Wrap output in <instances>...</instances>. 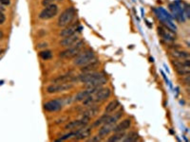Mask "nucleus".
<instances>
[{
    "label": "nucleus",
    "mask_w": 190,
    "mask_h": 142,
    "mask_svg": "<svg viewBox=\"0 0 190 142\" xmlns=\"http://www.w3.org/2000/svg\"><path fill=\"white\" fill-rule=\"evenodd\" d=\"M154 12L156 13V15H157V17L161 20V22L163 23V26L167 27L173 32H176L177 27L175 25V23L173 22V17L170 15L164 9L158 8L157 9H154Z\"/></svg>",
    "instance_id": "f257e3e1"
},
{
    "label": "nucleus",
    "mask_w": 190,
    "mask_h": 142,
    "mask_svg": "<svg viewBox=\"0 0 190 142\" xmlns=\"http://www.w3.org/2000/svg\"><path fill=\"white\" fill-rule=\"evenodd\" d=\"M83 46H84V41L81 40V39H78V40L72 44L71 46H70L67 48H66L65 50H63L59 53V57L63 59H71L74 58L77 54H79Z\"/></svg>",
    "instance_id": "f03ea898"
},
{
    "label": "nucleus",
    "mask_w": 190,
    "mask_h": 142,
    "mask_svg": "<svg viewBox=\"0 0 190 142\" xmlns=\"http://www.w3.org/2000/svg\"><path fill=\"white\" fill-rule=\"evenodd\" d=\"M75 14H76V11L73 7H70L66 9L65 11L60 14L59 17H58V21H57L58 27H61V28L67 27L69 24L72 22Z\"/></svg>",
    "instance_id": "7ed1b4c3"
},
{
    "label": "nucleus",
    "mask_w": 190,
    "mask_h": 142,
    "mask_svg": "<svg viewBox=\"0 0 190 142\" xmlns=\"http://www.w3.org/2000/svg\"><path fill=\"white\" fill-rule=\"evenodd\" d=\"M169 9L172 12V17L175 18L179 22H184V12H183V3L181 1H176L169 4Z\"/></svg>",
    "instance_id": "20e7f679"
},
{
    "label": "nucleus",
    "mask_w": 190,
    "mask_h": 142,
    "mask_svg": "<svg viewBox=\"0 0 190 142\" xmlns=\"http://www.w3.org/2000/svg\"><path fill=\"white\" fill-rule=\"evenodd\" d=\"M172 65L175 70L180 76H186L190 74V61L189 60H173Z\"/></svg>",
    "instance_id": "39448f33"
},
{
    "label": "nucleus",
    "mask_w": 190,
    "mask_h": 142,
    "mask_svg": "<svg viewBox=\"0 0 190 142\" xmlns=\"http://www.w3.org/2000/svg\"><path fill=\"white\" fill-rule=\"evenodd\" d=\"M94 57H95V54L92 50H84L74 57L73 65L77 66H82L86 65L87 63H89L91 59H93Z\"/></svg>",
    "instance_id": "423d86ee"
},
{
    "label": "nucleus",
    "mask_w": 190,
    "mask_h": 142,
    "mask_svg": "<svg viewBox=\"0 0 190 142\" xmlns=\"http://www.w3.org/2000/svg\"><path fill=\"white\" fill-rule=\"evenodd\" d=\"M73 82H60V84H51L47 87L48 94H56V93L69 91L73 88Z\"/></svg>",
    "instance_id": "0eeeda50"
},
{
    "label": "nucleus",
    "mask_w": 190,
    "mask_h": 142,
    "mask_svg": "<svg viewBox=\"0 0 190 142\" xmlns=\"http://www.w3.org/2000/svg\"><path fill=\"white\" fill-rule=\"evenodd\" d=\"M58 13V6L56 4H51L46 6L41 12L39 13V18L42 20H48V19L53 18Z\"/></svg>",
    "instance_id": "6e6552de"
},
{
    "label": "nucleus",
    "mask_w": 190,
    "mask_h": 142,
    "mask_svg": "<svg viewBox=\"0 0 190 142\" xmlns=\"http://www.w3.org/2000/svg\"><path fill=\"white\" fill-rule=\"evenodd\" d=\"M158 33L160 37L163 39L164 41L167 43H173L174 41H176V34L173 32L172 31H170L169 28H167L164 26H159L158 27Z\"/></svg>",
    "instance_id": "1a4fd4ad"
},
{
    "label": "nucleus",
    "mask_w": 190,
    "mask_h": 142,
    "mask_svg": "<svg viewBox=\"0 0 190 142\" xmlns=\"http://www.w3.org/2000/svg\"><path fill=\"white\" fill-rule=\"evenodd\" d=\"M82 28L79 26V23L78 22H74V23H70L69 24L67 27H65V28L61 31L60 32V37L65 38L67 36H70L72 34L76 33V31H81Z\"/></svg>",
    "instance_id": "9d476101"
},
{
    "label": "nucleus",
    "mask_w": 190,
    "mask_h": 142,
    "mask_svg": "<svg viewBox=\"0 0 190 142\" xmlns=\"http://www.w3.org/2000/svg\"><path fill=\"white\" fill-rule=\"evenodd\" d=\"M102 87H87L85 90H82L80 92H78L75 96V100L76 101H83L85 99H87V97H89L91 95L95 94V93L101 89Z\"/></svg>",
    "instance_id": "9b49d317"
},
{
    "label": "nucleus",
    "mask_w": 190,
    "mask_h": 142,
    "mask_svg": "<svg viewBox=\"0 0 190 142\" xmlns=\"http://www.w3.org/2000/svg\"><path fill=\"white\" fill-rule=\"evenodd\" d=\"M89 119H86V117H81L80 119H76V120H72L70 121L69 123L66 124L65 129L66 130H78L84 127L86 125L89 124Z\"/></svg>",
    "instance_id": "f8f14e48"
},
{
    "label": "nucleus",
    "mask_w": 190,
    "mask_h": 142,
    "mask_svg": "<svg viewBox=\"0 0 190 142\" xmlns=\"http://www.w3.org/2000/svg\"><path fill=\"white\" fill-rule=\"evenodd\" d=\"M43 107H44V110H46L48 112H58L63 108V103L59 100H53L45 102Z\"/></svg>",
    "instance_id": "ddd939ff"
},
{
    "label": "nucleus",
    "mask_w": 190,
    "mask_h": 142,
    "mask_svg": "<svg viewBox=\"0 0 190 142\" xmlns=\"http://www.w3.org/2000/svg\"><path fill=\"white\" fill-rule=\"evenodd\" d=\"M75 131H76V135L74 136V138L76 140H83V139L87 138L91 135L92 127L86 125V126L82 127V128L78 129V130H75Z\"/></svg>",
    "instance_id": "4468645a"
},
{
    "label": "nucleus",
    "mask_w": 190,
    "mask_h": 142,
    "mask_svg": "<svg viewBox=\"0 0 190 142\" xmlns=\"http://www.w3.org/2000/svg\"><path fill=\"white\" fill-rule=\"evenodd\" d=\"M98 66H99V60L94 57L93 59H91L89 63H87L86 65L82 66L81 71L83 73L84 72H92V71H95Z\"/></svg>",
    "instance_id": "2eb2a0df"
},
{
    "label": "nucleus",
    "mask_w": 190,
    "mask_h": 142,
    "mask_svg": "<svg viewBox=\"0 0 190 142\" xmlns=\"http://www.w3.org/2000/svg\"><path fill=\"white\" fill-rule=\"evenodd\" d=\"M114 127H115V123H105L98 130V135L101 138H104L106 135H109L111 132H113Z\"/></svg>",
    "instance_id": "dca6fc26"
},
{
    "label": "nucleus",
    "mask_w": 190,
    "mask_h": 142,
    "mask_svg": "<svg viewBox=\"0 0 190 142\" xmlns=\"http://www.w3.org/2000/svg\"><path fill=\"white\" fill-rule=\"evenodd\" d=\"M131 126V119H125L124 120H122L119 124L115 125L113 132L117 133V132H125L128 129L130 128Z\"/></svg>",
    "instance_id": "f3484780"
},
{
    "label": "nucleus",
    "mask_w": 190,
    "mask_h": 142,
    "mask_svg": "<svg viewBox=\"0 0 190 142\" xmlns=\"http://www.w3.org/2000/svg\"><path fill=\"white\" fill-rule=\"evenodd\" d=\"M170 55H171L173 58L176 59V60H189V59H190L189 53L186 52V51H184V50H175L171 51Z\"/></svg>",
    "instance_id": "a211bd4d"
},
{
    "label": "nucleus",
    "mask_w": 190,
    "mask_h": 142,
    "mask_svg": "<svg viewBox=\"0 0 190 142\" xmlns=\"http://www.w3.org/2000/svg\"><path fill=\"white\" fill-rule=\"evenodd\" d=\"M78 39H79V37H78V35L76 33H74V34H72V35H70V36L63 38V40L60 41V45L62 47H69L70 46L72 45V44H74L78 40Z\"/></svg>",
    "instance_id": "6ab92c4d"
},
{
    "label": "nucleus",
    "mask_w": 190,
    "mask_h": 142,
    "mask_svg": "<svg viewBox=\"0 0 190 142\" xmlns=\"http://www.w3.org/2000/svg\"><path fill=\"white\" fill-rule=\"evenodd\" d=\"M100 113V108L98 107H90L89 109H87V111H85L82 115V117H86V119H92V117H96Z\"/></svg>",
    "instance_id": "aec40b11"
},
{
    "label": "nucleus",
    "mask_w": 190,
    "mask_h": 142,
    "mask_svg": "<svg viewBox=\"0 0 190 142\" xmlns=\"http://www.w3.org/2000/svg\"><path fill=\"white\" fill-rule=\"evenodd\" d=\"M119 106H120V102H119L118 100H111L109 103L106 106L105 114H111V113H113L114 111H116L117 109H118Z\"/></svg>",
    "instance_id": "412c9836"
},
{
    "label": "nucleus",
    "mask_w": 190,
    "mask_h": 142,
    "mask_svg": "<svg viewBox=\"0 0 190 142\" xmlns=\"http://www.w3.org/2000/svg\"><path fill=\"white\" fill-rule=\"evenodd\" d=\"M122 116H123V110H120L118 112H116L114 115H111V116L109 115L108 119H106V123H115L116 124V122L121 119Z\"/></svg>",
    "instance_id": "4be33fe9"
},
{
    "label": "nucleus",
    "mask_w": 190,
    "mask_h": 142,
    "mask_svg": "<svg viewBox=\"0 0 190 142\" xmlns=\"http://www.w3.org/2000/svg\"><path fill=\"white\" fill-rule=\"evenodd\" d=\"M125 135V132H117V133H114L113 135L109 136L108 138L109 142H114V141H123Z\"/></svg>",
    "instance_id": "5701e85b"
},
{
    "label": "nucleus",
    "mask_w": 190,
    "mask_h": 142,
    "mask_svg": "<svg viewBox=\"0 0 190 142\" xmlns=\"http://www.w3.org/2000/svg\"><path fill=\"white\" fill-rule=\"evenodd\" d=\"M139 135L136 133V132H130L129 134L125 135V138L123 139V141H125V142H128V141H137L139 139Z\"/></svg>",
    "instance_id": "b1692460"
},
{
    "label": "nucleus",
    "mask_w": 190,
    "mask_h": 142,
    "mask_svg": "<svg viewBox=\"0 0 190 142\" xmlns=\"http://www.w3.org/2000/svg\"><path fill=\"white\" fill-rule=\"evenodd\" d=\"M109 116V114H105V115H103V116H102V117H100V119H97V120L94 122V123H93V127H98V126H100V125L105 124L106 121V119H108Z\"/></svg>",
    "instance_id": "393cba45"
},
{
    "label": "nucleus",
    "mask_w": 190,
    "mask_h": 142,
    "mask_svg": "<svg viewBox=\"0 0 190 142\" xmlns=\"http://www.w3.org/2000/svg\"><path fill=\"white\" fill-rule=\"evenodd\" d=\"M39 56H40L44 61H47L52 58V52L51 50H43L39 53Z\"/></svg>",
    "instance_id": "a878e982"
},
{
    "label": "nucleus",
    "mask_w": 190,
    "mask_h": 142,
    "mask_svg": "<svg viewBox=\"0 0 190 142\" xmlns=\"http://www.w3.org/2000/svg\"><path fill=\"white\" fill-rule=\"evenodd\" d=\"M75 135H76V131L70 132V133L67 134V135H65L64 136H62V138H60L58 139L57 141H64V140H67V139H70V138H74Z\"/></svg>",
    "instance_id": "bb28decb"
},
{
    "label": "nucleus",
    "mask_w": 190,
    "mask_h": 142,
    "mask_svg": "<svg viewBox=\"0 0 190 142\" xmlns=\"http://www.w3.org/2000/svg\"><path fill=\"white\" fill-rule=\"evenodd\" d=\"M55 1H60V0H42V5L44 7L48 6V5L54 4Z\"/></svg>",
    "instance_id": "cd10ccee"
},
{
    "label": "nucleus",
    "mask_w": 190,
    "mask_h": 142,
    "mask_svg": "<svg viewBox=\"0 0 190 142\" xmlns=\"http://www.w3.org/2000/svg\"><path fill=\"white\" fill-rule=\"evenodd\" d=\"M186 12V15L187 18L190 17V12H189V5L186 3H183V12Z\"/></svg>",
    "instance_id": "c85d7f7f"
},
{
    "label": "nucleus",
    "mask_w": 190,
    "mask_h": 142,
    "mask_svg": "<svg viewBox=\"0 0 190 142\" xmlns=\"http://www.w3.org/2000/svg\"><path fill=\"white\" fill-rule=\"evenodd\" d=\"M5 21H6V16H5V14L3 13L2 11H0V25L4 24Z\"/></svg>",
    "instance_id": "c756f323"
},
{
    "label": "nucleus",
    "mask_w": 190,
    "mask_h": 142,
    "mask_svg": "<svg viewBox=\"0 0 190 142\" xmlns=\"http://www.w3.org/2000/svg\"><path fill=\"white\" fill-rule=\"evenodd\" d=\"M102 140H103V138H101L99 135H95L92 138L89 139V141H102Z\"/></svg>",
    "instance_id": "7c9ffc66"
},
{
    "label": "nucleus",
    "mask_w": 190,
    "mask_h": 142,
    "mask_svg": "<svg viewBox=\"0 0 190 142\" xmlns=\"http://www.w3.org/2000/svg\"><path fill=\"white\" fill-rule=\"evenodd\" d=\"M0 4L4 5V6H9L11 4V0H0Z\"/></svg>",
    "instance_id": "2f4dec72"
},
{
    "label": "nucleus",
    "mask_w": 190,
    "mask_h": 142,
    "mask_svg": "<svg viewBox=\"0 0 190 142\" xmlns=\"http://www.w3.org/2000/svg\"><path fill=\"white\" fill-rule=\"evenodd\" d=\"M48 47V43H42V44H39V45L37 46L38 48H41V47Z\"/></svg>",
    "instance_id": "473e14b6"
},
{
    "label": "nucleus",
    "mask_w": 190,
    "mask_h": 142,
    "mask_svg": "<svg viewBox=\"0 0 190 142\" xmlns=\"http://www.w3.org/2000/svg\"><path fill=\"white\" fill-rule=\"evenodd\" d=\"M3 37H4V32L1 31V29H0V40H2Z\"/></svg>",
    "instance_id": "72a5a7b5"
},
{
    "label": "nucleus",
    "mask_w": 190,
    "mask_h": 142,
    "mask_svg": "<svg viewBox=\"0 0 190 142\" xmlns=\"http://www.w3.org/2000/svg\"><path fill=\"white\" fill-rule=\"evenodd\" d=\"M3 51H4V50H2V48H0V54H1V53H2Z\"/></svg>",
    "instance_id": "f704fd0d"
}]
</instances>
